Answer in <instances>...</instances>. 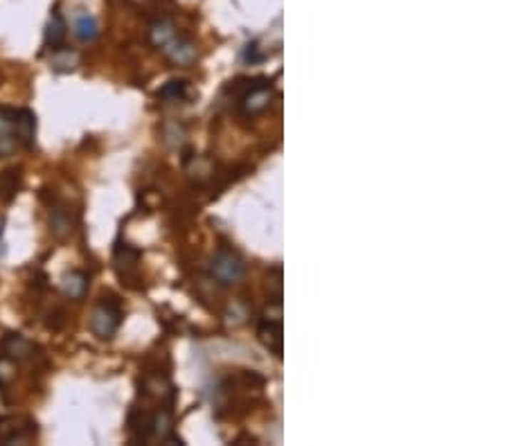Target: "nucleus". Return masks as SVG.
Returning a JSON list of instances; mask_svg holds the SVG:
<instances>
[{"mask_svg":"<svg viewBox=\"0 0 507 446\" xmlns=\"http://www.w3.org/2000/svg\"><path fill=\"white\" fill-rule=\"evenodd\" d=\"M122 325V307L116 298H102L100 305L95 307L93 315H91V332L102 338V340H111L116 336V332Z\"/></svg>","mask_w":507,"mask_h":446,"instance_id":"1","label":"nucleus"},{"mask_svg":"<svg viewBox=\"0 0 507 446\" xmlns=\"http://www.w3.org/2000/svg\"><path fill=\"white\" fill-rule=\"evenodd\" d=\"M210 275L221 286H232L244 280L246 264L232 248H219V253L210 262Z\"/></svg>","mask_w":507,"mask_h":446,"instance_id":"2","label":"nucleus"},{"mask_svg":"<svg viewBox=\"0 0 507 446\" xmlns=\"http://www.w3.org/2000/svg\"><path fill=\"white\" fill-rule=\"evenodd\" d=\"M271 97H273V86L266 77H257L252 81H246L244 91L239 93V111L244 115H257L264 108H269L271 104Z\"/></svg>","mask_w":507,"mask_h":446,"instance_id":"3","label":"nucleus"},{"mask_svg":"<svg viewBox=\"0 0 507 446\" xmlns=\"http://www.w3.org/2000/svg\"><path fill=\"white\" fill-rule=\"evenodd\" d=\"M160 50H163V54L167 56V59L174 61L176 66H188L196 59V46L188 36H183L178 32L169 39Z\"/></svg>","mask_w":507,"mask_h":446,"instance_id":"4","label":"nucleus"},{"mask_svg":"<svg viewBox=\"0 0 507 446\" xmlns=\"http://www.w3.org/2000/svg\"><path fill=\"white\" fill-rule=\"evenodd\" d=\"M14 136H16V142H19V145H23V147H32L34 145L36 115L30 108L14 111Z\"/></svg>","mask_w":507,"mask_h":446,"instance_id":"5","label":"nucleus"},{"mask_svg":"<svg viewBox=\"0 0 507 446\" xmlns=\"http://www.w3.org/2000/svg\"><path fill=\"white\" fill-rule=\"evenodd\" d=\"M66 36H68V25H66V19L61 16L59 7H54V9H52V14H50L48 27H46V46H48L50 50H59V48H63Z\"/></svg>","mask_w":507,"mask_h":446,"instance_id":"6","label":"nucleus"},{"mask_svg":"<svg viewBox=\"0 0 507 446\" xmlns=\"http://www.w3.org/2000/svg\"><path fill=\"white\" fill-rule=\"evenodd\" d=\"M16 147L19 142L16 136H14V111L0 108V158L11 156Z\"/></svg>","mask_w":507,"mask_h":446,"instance_id":"7","label":"nucleus"},{"mask_svg":"<svg viewBox=\"0 0 507 446\" xmlns=\"http://www.w3.org/2000/svg\"><path fill=\"white\" fill-rule=\"evenodd\" d=\"M34 350H36L34 343H30L21 334H9L3 340V352H5V356L11 358V361H25V358H32Z\"/></svg>","mask_w":507,"mask_h":446,"instance_id":"8","label":"nucleus"},{"mask_svg":"<svg viewBox=\"0 0 507 446\" xmlns=\"http://www.w3.org/2000/svg\"><path fill=\"white\" fill-rule=\"evenodd\" d=\"M260 340L269 348L275 356L282 354V323L280 320H262L257 329Z\"/></svg>","mask_w":507,"mask_h":446,"instance_id":"9","label":"nucleus"},{"mask_svg":"<svg viewBox=\"0 0 507 446\" xmlns=\"http://www.w3.org/2000/svg\"><path fill=\"white\" fill-rule=\"evenodd\" d=\"M50 233L56 239H66L73 233V219H70V212L66 206H54L50 210Z\"/></svg>","mask_w":507,"mask_h":446,"instance_id":"10","label":"nucleus"},{"mask_svg":"<svg viewBox=\"0 0 507 446\" xmlns=\"http://www.w3.org/2000/svg\"><path fill=\"white\" fill-rule=\"evenodd\" d=\"M88 289V275L81 270H73L63 278V291L70 300H81Z\"/></svg>","mask_w":507,"mask_h":446,"instance_id":"11","label":"nucleus"},{"mask_svg":"<svg viewBox=\"0 0 507 446\" xmlns=\"http://www.w3.org/2000/svg\"><path fill=\"white\" fill-rule=\"evenodd\" d=\"M176 34V27L169 19H156L149 25V41L156 46L158 50L165 46V43Z\"/></svg>","mask_w":507,"mask_h":446,"instance_id":"12","label":"nucleus"},{"mask_svg":"<svg viewBox=\"0 0 507 446\" xmlns=\"http://www.w3.org/2000/svg\"><path fill=\"white\" fill-rule=\"evenodd\" d=\"M75 36L81 43H93L95 41V36H97V21H95V16H91L88 11L77 14V19H75Z\"/></svg>","mask_w":507,"mask_h":446,"instance_id":"13","label":"nucleus"},{"mask_svg":"<svg viewBox=\"0 0 507 446\" xmlns=\"http://www.w3.org/2000/svg\"><path fill=\"white\" fill-rule=\"evenodd\" d=\"M185 97H188V81L185 79H172L158 91V99L169 102V104L180 102V99H185Z\"/></svg>","mask_w":507,"mask_h":446,"instance_id":"14","label":"nucleus"},{"mask_svg":"<svg viewBox=\"0 0 507 446\" xmlns=\"http://www.w3.org/2000/svg\"><path fill=\"white\" fill-rule=\"evenodd\" d=\"M77 66V52H70L66 48L52 50V68L59 70V73H68Z\"/></svg>","mask_w":507,"mask_h":446,"instance_id":"15","label":"nucleus"},{"mask_svg":"<svg viewBox=\"0 0 507 446\" xmlns=\"http://www.w3.org/2000/svg\"><path fill=\"white\" fill-rule=\"evenodd\" d=\"M14 379V363L9 356H0V387L9 385V381Z\"/></svg>","mask_w":507,"mask_h":446,"instance_id":"16","label":"nucleus"}]
</instances>
